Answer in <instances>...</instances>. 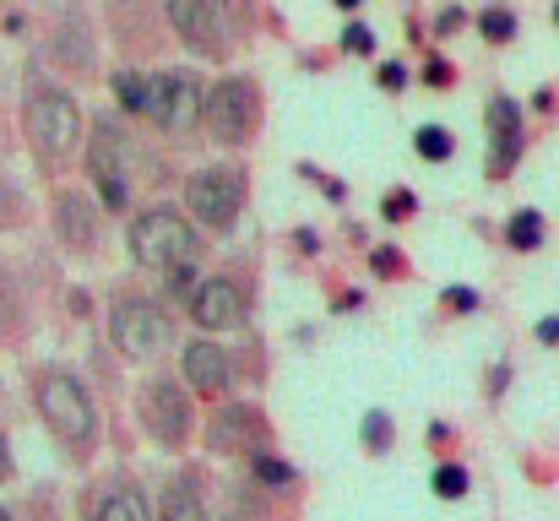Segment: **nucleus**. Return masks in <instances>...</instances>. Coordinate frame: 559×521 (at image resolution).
Instances as JSON below:
<instances>
[{
	"label": "nucleus",
	"mask_w": 559,
	"mask_h": 521,
	"mask_svg": "<svg viewBox=\"0 0 559 521\" xmlns=\"http://www.w3.org/2000/svg\"><path fill=\"white\" fill-rule=\"evenodd\" d=\"M22 126H27V142L44 164H66L82 142V109L71 93L49 87V82H33L27 87V104H22Z\"/></svg>",
	"instance_id": "obj_1"
},
{
	"label": "nucleus",
	"mask_w": 559,
	"mask_h": 521,
	"mask_svg": "<svg viewBox=\"0 0 559 521\" xmlns=\"http://www.w3.org/2000/svg\"><path fill=\"white\" fill-rule=\"evenodd\" d=\"M131 256L142 267H158V272H175V267H195L201 256V239L180 217V206H153L131 223Z\"/></svg>",
	"instance_id": "obj_2"
},
{
	"label": "nucleus",
	"mask_w": 559,
	"mask_h": 521,
	"mask_svg": "<svg viewBox=\"0 0 559 521\" xmlns=\"http://www.w3.org/2000/svg\"><path fill=\"white\" fill-rule=\"evenodd\" d=\"M33 396H38V413L49 418V429L66 435L71 446H87V440L98 435L93 396H87V386H82L76 375H66V369H44L38 386H33Z\"/></svg>",
	"instance_id": "obj_3"
},
{
	"label": "nucleus",
	"mask_w": 559,
	"mask_h": 521,
	"mask_svg": "<svg viewBox=\"0 0 559 521\" xmlns=\"http://www.w3.org/2000/svg\"><path fill=\"white\" fill-rule=\"evenodd\" d=\"M164 16H169V27L180 33V44L195 49L201 60H223V55L234 49L228 5H223V0H164Z\"/></svg>",
	"instance_id": "obj_4"
},
{
	"label": "nucleus",
	"mask_w": 559,
	"mask_h": 521,
	"mask_svg": "<svg viewBox=\"0 0 559 521\" xmlns=\"http://www.w3.org/2000/svg\"><path fill=\"white\" fill-rule=\"evenodd\" d=\"M190 217H201L206 228H234V217L245 212V174L234 164H206L190 174L186 185Z\"/></svg>",
	"instance_id": "obj_5"
},
{
	"label": "nucleus",
	"mask_w": 559,
	"mask_h": 521,
	"mask_svg": "<svg viewBox=\"0 0 559 521\" xmlns=\"http://www.w3.org/2000/svg\"><path fill=\"white\" fill-rule=\"evenodd\" d=\"M255 115H261V93L250 76H223L212 93H206V120H212V137L228 142V147H245L250 131H255Z\"/></svg>",
	"instance_id": "obj_6"
},
{
	"label": "nucleus",
	"mask_w": 559,
	"mask_h": 521,
	"mask_svg": "<svg viewBox=\"0 0 559 521\" xmlns=\"http://www.w3.org/2000/svg\"><path fill=\"white\" fill-rule=\"evenodd\" d=\"M153 120L175 137L195 131L206 120V82L195 71H164L158 76V93H153Z\"/></svg>",
	"instance_id": "obj_7"
},
{
	"label": "nucleus",
	"mask_w": 559,
	"mask_h": 521,
	"mask_svg": "<svg viewBox=\"0 0 559 521\" xmlns=\"http://www.w3.org/2000/svg\"><path fill=\"white\" fill-rule=\"evenodd\" d=\"M109 338H115V347L126 358H153V353H164V343H169V321L147 299H120L115 316H109Z\"/></svg>",
	"instance_id": "obj_8"
},
{
	"label": "nucleus",
	"mask_w": 559,
	"mask_h": 521,
	"mask_svg": "<svg viewBox=\"0 0 559 521\" xmlns=\"http://www.w3.org/2000/svg\"><path fill=\"white\" fill-rule=\"evenodd\" d=\"M87 169H93V185L104 196V206H126L131 201V179H126V137L115 120H93V153H87Z\"/></svg>",
	"instance_id": "obj_9"
},
{
	"label": "nucleus",
	"mask_w": 559,
	"mask_h": 521,
	"mask_svg": "<svg viewBox=\"0 0 559 521\" xmlns=\"http://www.w3.org/2000/svg\"><path fill=\"white\" fill-rule=\"evenodd\" d=\"M142 418L164 446H180L190 435V396L180 391V380H153L142 391Z\"/></svg>",
	"instance_id": "obj_10"
},
{
	"label": "nucleus",
	"mask_w": 559,
	"mask_h": 521,
	"mask_svg": "<svg viewBox=\"0 0 559 521\" xmlns=\"http://www.w3.org/2000/svg\"><path fill=\"white\" fill-rule=\"evenodd\" d=\"M190 321L201 332H234L245 321V288L234 277H212L190 294Z\"/></svg>",
	"instance_id": "obj_11"
},
{
	"label": "nucleus",
	"mask_w": 559,
	"mask_h": 521,
	"mask_svg": "<svg viewBox=\"0 0 559 521\" xmlns=\"http://www.w3.org/2000/svg\"><path fill=\"white\" fill-rule=\"evenodd\" d=\"M261 435H266V418L250 402H223L217 418H212V429H206L212 451H255Z\"/></svg>",
	"instance_id": "obj_12"
},
{
	"label": "nucleus",
	"mask_w": 559,
	"mask_h": 521,
	"mask_svg": "<svg viewBox=\"0 0 559 521\" xmlns=\"http://www.w3.org/2000/svg\"><path fill=\"white\" fill-rule=\"evenodd\" d=\"M234 380V364L217 343H186V386L201 396H223Z\"/></svg>",
	"instance_id": "obj_13"
},
{
	"label": "nucleus",
	"mask_w": 559,
	"mask_h": 521,
	"mask_svg": "<svg viewBox=\"0 0 559 521\" xmlns=\"http://www.w3.org/2000/svg\"><path fill=\"white\" fill-rule=\"evenodd\" d=\"M55 228H60V239L66 245H93L98 239V223H93V201L82 196V190H60L55 196Z\"/></svg>",
	"instance_id": "obj_14"
},
{
	"label": "nucleus",
	"mask_w": 559,
	"mask_h": 521,
	"mask_svg": "<svg viewBox=\"0 0 559 521\" xmlns=\"http://www.w3.org/2000/svg\"><path fill=\"white\" fill-rule=\"evenodd\" d=\"M489 137H495V174H506L522 153V109L511 98L489 104Z\"/></svg>",
	"instance_id": "obj_15"
},
{
	"label": "nucleus",
	"mask_w": 559,
	"mask_h": 521,
	"mask_svg": "<svg viewBox=\"0 0 559 521\" xmlns=\"http://www.w3.org/2000/svg\"><path fill=\"white\" fill-rule=\"evenodd\" d=\"M82 44H87V27H82V16L71 11V16L60 22V33H55V60L71 66V71H87V66H93V49H82Z\"/></svg>",
	"instance_id": "obj_16"
},
{
	"label": "nucleus",
	"mask_w": 559,
	"mask_h": 521,
	"mask_svg": "<svg viewBox=\"0 0 559 521\" xmlns=\"http://www.w3.org/2000/svg\"><path fill=\"white\" fill-rule=\"evenodd\" d=\"M153 93H158V76H142V71H115V98H120L131 115H153Z\"/></svg>",
	"instance_id": "obj_17"
},
{
	"label": "nucleus",
	"mask_w": 559,
	"mask_h": 521,
	"mask_svg": "<svg viewBox=\"0 0 559 521\" xmlns=\"http://www.w3.org/2000/svg\"><path fill=\"white\" fill-rule=\"evenodd\" d=\"M93 521H153V517H147V500H142L136 489H109V495L98 500Z\"/></svg>",
	"instance_id": "obj_18"
},
{
	"label": "nucleus",
	"mask_w": 559,
	"mask_h": 521,
	"mask_svg": "<svg viewBox=\"0 0 559 521\" xmlns=\"http://www.w3.org/2000/svg\"><path fill=\"white\" fill-rule=\"evenodd\" d=\"M164 521H206V511H201V500H195L190 484H169L164 489Z\"/></svg>",
	"instance_id": "obj_19"
},
{
	"label": "nucleus",
	"mask_w": 559,
	"mask_h": 521,
	"mask_svg": "<svg viewBox=\"0 0 559 521\" xmlns=\"http://www.w3.org/2000/svg\"><path fill=\"white\" fill-rule=\"evenodd\" d=\"M506 239H511L516 250H538V245H544V217H538V212H516L511 228H506Z\"/></svg>",
	"instance_id": "obj_20"
},
{
	"label": "nucleus",
	"mask_w": 559,
	"mask_h": 521,
	"mask_svg": "<svg viewBox=\"0 0 559 521\" xmlns=\"http://www.w3.org/2000/svg\"><path fill=\"white\" fill-rule=\"evenodd\" d=\"M418 153H424L429 164H440V158H451V137H445L440 126H424V131H418Z\"/></svg>",
	"instance_id": "obj_21"
},
{
	"label": "nucleus",
	"mask_w": 559,
	"mask_h": 521,
	"mask_svg": "<svg viewBox=\"0 0 559 521\" xmlns=\"http://www.w3.org/2000/svg\"><path fill=\"white\" fill-rule=\"evenodd\" d=\"M255 478L272 484V489H288V484H294V467L277 462V457H255Z\"/></svg>",
	"instance_id": "obj_22"
},
{
	"label": "nucleus",
	"mask_w": 559,
	"mask_h": 521,
	"mask_svg": "<svg viewBox=\"0 0 559 521\" xmlns=\"http://www.w3.org/2000/svg\"><path fill=\"white\" fill-rule=\"evenodd\" d=\"M223 521H266V511H261L245 489H234V495H228V506H223Z\"/></svg>",
	"instance_id": "obj_23"
},
{
	"label": "nucleus",
	"mask_w": 559,
	"mask_h": 521,
	"mask_svg": "<svg viewBox=\"0 0 559 521\" xmlns=\"http://www.w3.org/2000/svg\"><path fill=\"white\" fill-rule=\"evenodd\" d=\"M435 495L462 500V495H467V473H462V467H440V473H435Z\"/></svg>",
	"instance_id": "obj_24"
},
{
	"label": "nucleus",
	"mask_w": 559,
	"mask_h": 521,
	"mask_svg": "<svg viewBox=\"0 0 559 521\" xmlns=\"http://www.w3.org/2000/svg\"><path fill=\"white\" fill-rule=\"evenodd\" d=\"M511 33H516V16H511V11H484V38L506 44Z\"/></svg>",
	"instance_id": "obj_25"
},
{
	"label": "nucleus",
	"mask_w": 559,
	"mask_h": 521,
	"mask_svg": "<svg viewBox=\"0 0 559 521\" xmlns=\"http://www.w3.org/2000/svg\"><path fill=\"white\" fill-rule=\"evenodd\" d=\"M343 44H348L354 55H370V49H374V33H370V27H348V33H343Z\"/></svg>",
	"instance_id": "obj_26"
},
{
	"label": "nucleus",
	"mask_w": 559,
	"mask_h": 521,
	"mask_svg": "<svg viewBox=\"0 0 559 521\" xmlns=\"http://www.w3.org/2000/svg\"><path fill=\"white\" fill-rule=\"evenodd\" d=\"M365 440H370V451L385 446V413H370V418H365Z\"/></svg>",
	"instance_id": "obj_27"
},
{
	"label": "nucleus",
	"mask_w": 559,
	"mask_h": 521,
	"mask_svg": "<svg viewBox=\"0 0 559 521\" xmlns=\"http://www.w3.org/2000/svg\"><path fill=\"white\" fill-rule=\"evenodd\" d=\"M396 267H402V256H396V250H374V272H380V277H391Z\"/></svg>",
	"instance_id": "obj_28"
},
{
	"label": "nucleus",
	"mask_w": 559,
	"mask_h": 521,
	"mask_svg": "<svg viewBox=\"0 0 559 521\" xmlns=\"http://www.w3.org/2000/svg\"><path fill=\"white\" fill-rule=\"evenodd\" d=\"M396 212H413V196H407V190L385 196V217H396Z\"/></svg>",
	"instance_id": "obj_29"
},
{
	"label": "nucleus",
	"mask_w": 559,
	"mask_h": 521,
	"mask_svg": "<svg viewBox=\"0 0 559 521\" xmlns=\"http://www.w3.org/2000/svg\"><path fill=\"white\" fill-rule=\"evenodd\" d=\"M380 82H385V87H391V93H396V87H402V82H407V76H402V66H380Z\"/></svg>",
	"instance_id": "obj_30"
},
{
	"label": "nucleus",
	"mask_w": 559,
	"mask_h": 521,
	"mask_svg": "<svg viewBox=\"0 0 559 521\" xmlns=\"http://www.w3.org/2000/svg\"><path fill=\"white\" fill-rule=\"evenodd\" d=\"M445 299H451V310H473V305H478V299H473V294H467V288H451V294H445Z\"/></svg>",
	"instance_id": "obj_31"
},
{
	"label": "nucleus",
	"mask_w": 559,
	"mask_h": 521,
	"mask_svg": "<svg viewBox=\"0 0 559 521\" xmlns=\"http://www.w3.org/2000/svg\"><path fill=\"white\" fill-rule=\"evenodd\" d=\"M538 338H544V343H559V321H544V327H538Z\"/></svg>",
	"instance_id": "obj_32"
},
{
	"label": "nucleus",
	"mask_w": 559,
	"mask_h": 521,
	"mask_svg": "<svg viewBox=\"0 0 559 521\" xmlns=\"http://www.w3.org/2000/svg\"><path fill=\"white\" fill-rule=\"evenodd\" d=\"M11 473V451H5V435H0V478Z\"/></svg>",
	"instance_id": "obj_33"
},
{
	"label": "nucleus",
	"mask_w": 559,
	"mask_h": 521,
	"mask_svg": "<svg viewBox=\"0 0 559 521\" xmlns=\"http://www.w3.org/2000/svg\"><path fill=\"white\" fill-rule=\"evenodd\" d=\"M337 5H343V11H354V5H359V0H337Z\"/></svg>",
	"instance_id": "obj_34"
},
{
	"label": "nucleus",
	"mask_w": 559,
	"mask_h": 521,
	"mask_svg": "<svg viewBox=\"0 0 559 521\" xmlns=\"http://www.w3.org/2000/svg\"><path fill=\"white\" fill-rule=\"evenodd\" d=\"M0 521H11V517H5V511H0Z\"/></svg>",
	"instance_id": "obj_35"
}]
</instances>
